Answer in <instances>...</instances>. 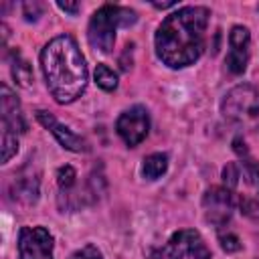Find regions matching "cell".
I'll use <instances>...</instances> for the list:
<instances>
[{"label":"cell","instance_id":"cell-13","mask_svg":"<svg viewBox=\"0 0 259 259\" xmlns=\"http://www.w3.org/2000/svg\"><path fill=\"white\" fill-rule=\"evenodd\" d=\"M166 170H168V156H166V154L156 152V154H150V156L144 158L142 176H144L146 180H156V178H160Z\"/></svg>","mask_w":259,"mask_h":259},{"label":"cell","instance_id":"cell-23","mask_svg":"<svg viewBox=\"0 0 259 259\" xmlns=\"http://www.w3.org/2000/svg\"><path fill=\"white\" fill-rule=\"evenodd\" d=\"M233 144H235V152H237L239 156H247V148H245V142L241 144V138H237Z\"/></svg>","mask_w":259,"mask_h":259},{"label":"cell","instance_id":"cell-9","mask_svg":"<svg viewBox=\"0 0 259 259\" xmlns=\"http://www.w3.org/2000/svg\"><path fill=\"white\" fill-rule=\"evenodd\" d=\"M249 45H251V34L247 26L235 24L229 32V55L225 59L227 69L233 75H241L247 69L249 63Z\"/></svg>","mask_w":259,"mask_h":259},{"label":"cell","instance_id":"cell-5","mask_svg":"<svg viewBox=\"0 0 259 259\" xmlns=\"http://www.w3.org/2000/svg\"><path fill=\"white\" fill-rule=\"evenodd\" d=\"M156 259H210V249L198 231L182 229L168 239Z\"/></svg>","mask_w":259,"mask_h":259},{"label":"cell","instance_id":"cell-16","mask_svg":"<svg viewBox=\"0 0 259 259\" xmlns=\"http://www.w3.org/2000/svg\"><path fill=\"white\" fill-rule=\"evenodd\" d=\"M0 148H2V162H10V158L18 152V136L10 130H2L0 138Z\"/></svg>","mask_w":259,"mask_h":259},{"label":"cell","instance_id":"cell-11","mask_svg":"<svg viewBox=\"0 0 259 259\" xmlns=\"http://www.w3.org/2000/svg\"><path fill=\"white\" fill-rule=\"evenodd\" d=\"M0 115H2V130H10L16 136L20 132H26V121H24L20 103L8 85L0 87Z\"/></svg>","mask_w":259,"mask_h":259},{"label":"cell","instance_id":"cell-19","mask_svg":"<svg viewBox=\"0 0 259 259\" xmlns=\"http://www.w3.org/2000/svg\"><path fill=\"white\" fill-rule=\"evenodd\" d=\"M219 241H221V247L227 251V253H235L241 249V241L235 233L227 231V233H219Z\"/></svg>","mask_w":259,"mask_h":259},{"label":"cell","instance_id":"cell-2","mask_svg":"<svg viewBox=\"0 0 259 259\" xmlns=\"http://www.w3.org/2000/svg\"><path fill=\"white\" fill-rule=\"evenodd\" d=\"M40 67L47 87L57 103H71L83 95L89 73L85 57L71 34H59L42 47Z\"/></svg>","mask_w":259,"mask_h":259},{"label":"cell","instance_id":"cell-17","mask_svg":"<svg viewBox=\"0 0 259 259\" xmlns=\"http://www.w3.org/2000/svg\"><path fill=\"white\" fill-rule=\"evenodd\" d=\"M75 182H77V172L73 166H61L57 170V184H59L61 192H71Z\"/></svg>","mask_w":259,"mask_h":259},{"label":"cell","instance_id":"cell-10","mask_svg":"<svg viewBox=\"0 0 259 259\" xmlns=\"http://www.w3.org/2000/svg\"><path fill=\"white\" fill-rule=\"evenodd\" d=\"M36 119L40 121L42 127H47V130L55 136V140H57L65 150H71V152H89L87 140L81 138V136H77L75 132H71L67 125H63L53 113H49V111H38V113H36Z\"/></svg>","mask_w":259,"mask_h":259},{"label":"cell","instance_id":"cell-18","mask_svg":"<svg viewBox=\"0 0 259 259\" xmlns=\"http://www.w3.org/2000/svg\"><path fill=\"white\" fill-rule=\"evenodd\" d=\"M239 178H241V166L239 164L231 162V164H227L223 168V182H225V186L229 190H233L239 184Z\"/></svg>","mask_w":259,"mask_h":259},{"label":"cell","instance_id":"cell-20","mask_svg":"<svg viewBox=\"0 0 259 259\" xmlns=\"http://www.w3.org/2000/svg\"><path fill=\"white\" fill-rule=\"evenodd\" d=\"M71 259H105V257H103V253L95 245H85L79 251H75Z\"/></svg>","mask_w":259,"mask_h":259},{"label":"cell","instance_id":"cell-24","mask_svg":"<svg viewBox=\"0 0 259 259\" xmlns=\"http://www.w3.org/2000/svg\"><path fill=\"white\" fill-rule=\"evenodd\" d=\"M152 4H154L156 8H170V6H174L176 2H172V0H170V2H152Z\"/></svg>","mask_w":259,"mask_h":259},{"label":"cell","instance_id":"cell-12","mask_svg":"<svg viewBox=\"0 0 259 259\" xmlns=\"http://www.w3.org/2000/svg\"><path fill=\"white\" fill-rule=\"evenodd\" d=\"M12 198L24 204H32L38 198V174H18L12 182Z\"/></svg>","mask_w":259,"mask_h":259},{"label":"cell","instance_id":"cell-15","mask_svg":"<svg viewBox=\"0 0 259 259\" xmlns=\"http://www.w3.org/2000/svg\"><path fill=\"white\" fill-rule=\"evenodd\" d=\"M93 77H95V83H97L103 91H115V87H117V75H115L113 69H109L105 63H99V65L95 67Z\"/></svg>","mask_w":259,"mask_h":259},{"label":"cell","instance_id":"cell-3","mask_svg":"<svg viewBox=\"0 0 259 259\" xmlns=\"http://www.w3.org/2000/svg\"><path fill=\"white\" fill-rule=\"evenodd\" d=\"M138 20L136 12L123 6L105 4L99 10L93 12L89 26H87V38L89 45L103 55H109L115 45V30L117 26H130Z\"/></svg>","mask_w":259,"mask_h":259},{"label":"cell","instance_id":"cell-21","mask_svg":"<svg viewBox=\"0 0 259 259\" xmlns=\"http://www.w3.org/2000/svg\"><path fill=\"white\" fill-rule=\"evenodd\" d=\"M22 10H24V16H26V20H36L38 18V14H40V4H36V2H26V4H22Z\"/></svg>","mask_w":259,"mask_h":259},{"label":"cell","instance_id":"cell-4","mask_svg":"<svg viewBox=\"0 0 259 259\" xmlns=\"http://www.w3.org/2000/svg\"><path fill=\"white\" fill-rule=\"evenodd\" d=\"M221 111L231 121H251L259 115V91L249 83H239L227 91Z\"/></svg>","mask_w":259,"mask_h":259},{"label":"cell","instance_id":"cell-1","mask_svg":"<svg viewBox=\"0 0 259 259\" xmlns=\"http://www.w3.org/2000/svg\"><path fill=\"white\" fill-rule=\"evenodd\" d=\"M210 12L204 6H184L168 14L156 30V55L172 67L182 69L198 61L204 51Z\"/></svg>","mask_w":259,"mask_h":259},{"label":"cell","instance_id":"cell-22","mask_svg":"<svg viewBox=\"0 0 259 259\" xmlns=\"http://www.w3.org/2000/svg\"><path fill=\"white\" fill-rule=\"evenodd\" d=\"M57 6L63 10V12H69V14H77L79 12V4L77 2H57Z\"/></svg>","mask_w":259,"mask_h":259},{"label":"cell","instance_id":"cell-14","mask_svg":"<svg viewBox=\"0 0 259 259\" xmlns=\"http://www.w3.org/2000/svg\"><path fill=\"white\" fill-rule=\"evenodd\" d=\"M12 77H14V81L20 85V87H28L30 85V81H32V69H30V65L24 61V59H20V55L16 53L14 55V59H12Z\"/></svg>","mask_w":259,"mask_h":259},{"label":"cell","instance_id":"cell-6","mask_svg":"<svg viewBox=\"0 0 259 259\" xmlns=\"http://www.w3.org/2000/svg\"><path fill=\"white\" fill-rule=\"evenodd\" d=\"M235 194L227 186H210L202 196L204 219L214 227H225L235 210Z\"/></svg>","mask_w":259,"mask_h":259},{"label":"cell","instance_id":"cell-8","mask_svg":"<svg viewBox=\"0 0 259 259\" xmlns=\"http://www.w3.org/2000/svg\"><path fill=\"white\" fill-rule=\"evenodd\" d=\"M115 130H117L119 138L130 148L142 144L146 140L148 132H150V115H148V109L144 105H134V107L125 109L117 117Z\"/></svg>","mask_w":259,"mask_h":259},{"label":"cell","instance_id":"cell-7","mask_svg":"<svg viewBox=\"0 0 259 259\" xmlns=\"http://www.w3.org/2000/svg\"><path fill=\"white\" fill-rule=\"evenodd\" d=\"M53 235L45 227H22L18 233V259H53Z\"/></svg>","mask_w":259,"mask_h":259}]
</instances>
